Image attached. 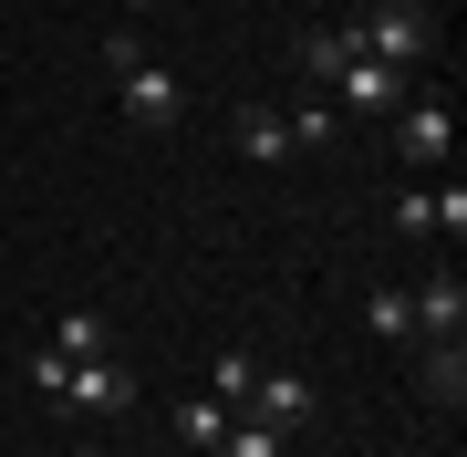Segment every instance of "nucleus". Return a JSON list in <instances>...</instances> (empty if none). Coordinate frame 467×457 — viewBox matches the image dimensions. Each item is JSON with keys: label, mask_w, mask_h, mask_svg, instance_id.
I'll return each instance as SVG.
<instances>
[{"label": "nucleus", "mask_w": 467, "mask_h": 457, "mask_svg": "<svg viewBox=\"0 0 467 457\" xmlns=\"http://www.w3.org/2000/svg\"><path fill=\"white\" fill-rule=\"evenodd\" d=\"M343 42H353V52H374V63H395L405 84H416V73L436 63V11H426V0H374V11L353 21Z\"/></svg>", "instance_id": "obj_1"}, {"label": "nucleus", "mask_w": 467, "mask_h": 457, "mask_svg": "<svg viewBox=\"0 0 467 457\" xmlns=\"http://www.w3.org/2000/svg\"><path fill=\"white\" fill-rule=\"evenodd\" d=\"M250 385H260L250 354H218V364H208V395H218V406H250Z\"/></svg>", "instance_id": "obj_14"}, {"label": "nucleus", "mask_w": 467, "mask_h": 457, "mask_svg": "<svg viewBox=\"0 0 467 457\" xmlns=\"http://www.w3.org/2000/svg\"><path fill=\"white\" fill-rule=\"evenodd\" d=\"M395 229H416V239H436V198H426V187H405V198H395Z\"/></svg>", "instance_id": "obj_17"}, {"label": "nucleus", "mask_w": 467, "mask_h": 457, "mask_svg": "<svg viewBox=\"0 0 467 457\" xmlns=\"http://www.w3.org/2000/svg\"><path fill=\"white\" fill-rule=\"evenodd\" d=\"M343 125V104L333 94H301V115H291V146H312V136H333Z\"/></svg>", "instance_id": "obj_16"}, {"label": "nucleus", "mask_w": 467, "mask_h": 457, "mask_svg": "<svg viewBox=\"0 0 467 457\" xmlns=\"http://www.w3.org/2000/svg\"><path fill=\"white\" fill-rule=\"evenodd\" d=\"M364 322L384 343H405V333H416V302H405V291H364Z\"/></svg>", "instance_id": "obj_15"}, {"label": "nucleus", "mask_w": 467, "mask_h": 457, "mask_svg": "<svg viewBox=\"0 0 467 457\" xmlns=\"http://www.w3.org/2000/svg\"><path fill=\"white\" fill-rule=\"evenodd\" d=\"M115 104H125V125H146V136H167V125L187 115V84L156 52H135V63H115Z\"/></svg>", "instance_id": "obj_2"}, {"label": "nucleus", "mask_w": 467, "mask_h": 457, "mask_svg": "<svg viewBox=\"0 0 467 457\" xmlns=\"http://www.w3.org/2000/svg\"><path fill=\"white\" fill-rule=\"evenodd\" d=\"M218 457H291V437H281V426H260V416H239L229 437H218Z\"/></svg>", "instance_id": "obj_13"}, {"label": "nucleus", "mask_w": 467, "mask_h": 457, "mask_svg": "<svg viewBox=\"0 0 467 457\" xmlns=\"http://www.w3.org/2000/svg\"><path fill=\"white\" fill-rule=\"evenodd\" d=\"M115 11H156V0H115Z\"/></svg>", "instance_id": "obj_20"}, {"label": "nucleus", "mask_w": 467, "mask_h": 457, "mask_svg": "<svg viewBox=\"0 0 467 457\" xmlns=\"http://www.w3.org/2000/svg\"><path fill=\"white\" fill-rule=\"evenodd\" d=\"M63 406H73V416H135V374H125L115 354H94V364H73Z\"/></svg>", "instance_id": "obj_5"}, {"label": "nucleus", "mask_w": 467, "mask_h": 457, "mask_svg": "<svg viewBox=\"0 0 467 457\" xmlns=\"http://www.w3.org/2000/svg\"><path fill=\"white\" fill-rule=\"evenodd\" d=\"M416 395H426L436 416L467 406V354H457V343H426V354H416Z\"/></svg>", "instance_id": "obj_8"}, {"label": "nucleus", "mask_w": 467, "mask_h": 457, "mask_svg": "<svg viewBox=\"0 0 467 457\" xmlns=\"http://www.w3.org/2000/svg\"><path fill=\"white\" fill-rule=\"evenodd\" d=\"M343 52H353L343 32H301V42H291V63H301V84H333V73H343Z\"/></svg>", "instance_id": "obj_11"}, {"label": "nucleus", "mask_w": 467, "mask_h": 457, "mask_svg": "<svg viewBox=\"0 0 467 457\" xmlns=\"http://www.w3.org/2000/svg\"><path fill=\"white\" fill-rule=\"evenodd\" d=\"M426 198H436V229H447V239H457V229H467V187L447 177V187H426Z\"/></svg>", "instance_id": "obj_18"}, {"label": "nucleus", "mask_w": 467, "mask_h": 457, "mask_svg": "<svg viewBox=\"0 0 467 457\" xmlns=\"http://www.w3.org/2000/svg\"><path fill=\"white\" fill-rule=\"evenodd\" d=\"M32 385H42V395H63V385H73V354H52V343H42V354H32Z\"/></svg>", "instance_id": "obj_19"}, {"label": "nucleus", "mask_w": 467, "mask_h": 457, "mask_svg": "<svg viewBox=\"0 0 467 457\" xmlns=\"http://www.w3.org/2000/svg\"><path fill=\"white\" fill-rule=\"evenodd\" d=\"M250 416L291 437V426H312V385H301V374H270V364H260V385H250Z\"/></svg>", "instance_id": "obj_7"}, {"label": "nucleus", "mask_w": 467, "mask_h": 457, "mask_svg": "<svg viewBox=\"0 0 467 457\" xmlns=\"http://www.w3.org/2000/svg\"><path fill=\"white\" fill-rule=\"evenodd\" d=\"M229 136H239V156H250V167H281V156H301V146H291V115H270V104H239Z\"/></svg>", "instance_id": "obj_9"}, {"label": "nucleus", "mask_w": 467, "mask_h": 457, "mask_svg": "<svg viewBox=\"0 0 467 457\" xmlns=\"http://www.w3.org/2000/svg\"><path fill=\"white\" fill-rule=\"evenodd\" d=\"M447 146H457V104L436 94V84H416V94L395 104V156H405V167H436Z\"/></svg>", "instance_id": "obj_3"}, {"label": "nucleus", "mask_w": 467, "mask_h": 457, "mask_svg": "<svg viewBox=\"0 0 467 457\" xmlns=\"http://www.w3.org/2000/svg\"><path fill=\"white\" fill-rule=\"evenodd\" d=\"M416 302V343H457L467 333V281L457 271H426V291H405Z\"/></svg>", "instance_id": "obj_6"}, {"label": "nucleus", "mask_w": 467, "mask_h": 457, "mask_svg": "<svg viewBox=\"0 0 467 457\" xmlns=\"http://www.w3.org/2000/svg\"><path fill=\"white\" fill-rule=\"evenodd\" d=\"M52 354L94 364V354H104V312H63V322H52Z\"/></svg>", "instance_id": "obj_12"}, {"label": "nucleus", "mask_w": 467, "mask_h": 457, "mask_svg": "<svg viewBox=\"0 0 467 457\" xmlns=\"http://www.w3.org/2000/svg\"><path fill=\"white\" fill-rule=\"evenodd\" d=\"M218 437H229V406H218V395H187V406H177V447L218 457Z\"/></svg>", "instance_id": "obj_10"}, {"label": "nucleus", "mask_w": 467, "mask_h": 457, "mask_svg": "<svg viewBox=\"0 0 467 457\" xmlns=\"http://www.w3.org/2000/svg\"><path fill=\"white\" fill-rule=\"evenodd\" d=\"M322 94H333L343 115H395V104L416 94V84H405L395 63H374V52H343V73H333V84H322Z\"/></svg>", "instance_id": "obj_4"}]
</instances>
